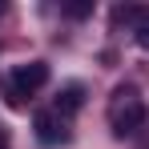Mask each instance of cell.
Returning a JSON list of instances; mask_svg holds the SVG:
<instances>
[{"label": "cell", "mask_w": 149, "mask_h": 149, "mask_svg": "<svg viewBox=\"0 0 149 149\" xmlns=\"http://www.w3.org/2000/svg\"><path fill=\"white\" fill-rule=\"evenodd\" d=\"M145 121H149V109L141 101V93L133 85L113 89V97H109V129L117 137H133L137 129H145Z\"/></svg>", "instance_id": "1"}, {"label": "cell", "mask_w": 149, "mask_h": 149, "mask_svg": "<svg viewBox=\"0 0 149 149\" xmlns=\"http://www.w3.org/2000/svg\"><path fill=\"white\" fill-rule=\"evenodd\" d=\"M32 129H36V141H40V145H69V141H73L69 117H61L56 109L36 113V117H32Z\"/></svg>", "instance_id": "2"}, {"label": "cell", "mask_w": 149, "mask_h": 149, "mask_svg": "<svg viewBox=\"0 0 149 149\" xmlns=\"http://www.w3.org/2000/svg\"><path fill=\"white\" fill-rule=\"evenodd\" d=\"M45 81H49V65H45V61H28V65H20V69L12 73V89H16L20 97H28V93L45 89Z\"/></svg>", "instance_id": "3"}, {"label": "cell", "mask_w": 149, "mask_h": 149, "mask_svg": "<svg viewBox=\"0 0 149 149\" xmlns=\"http://www.w3.org/2000/svg\"><path fill=\"white\" fill-rule=\"evenodd\" d=\"M81 105H85V89H81V85H65V89L56 93V113H61V117L77 113Z\"/></svg>", "instance_id": "4"}, {"label": "cell", "mask_w": 149, "mask_h": 149, "mask_svg": "<svg viewBox=\"0 0 149 149\" xmlns=\"http://www.w3.org/2000/svg\"><path fill=\"white\" fill-rule=\"evenodd\" d=\"M65 12L81 20V16H89V12H93V4H89V0H85V4H65Z\"/></svg>", "instance_id": "5"}, {"label": "cell", "mask_w": 149, "mask_h": 149, "mask_svg": "<svg viewBox=\"0 0 149 149\" xmlns=\"http://www.w3.org/2000/svg\"><path fill=\"white\" fill-rule=\"evenodd\" d=\"M137 45H141V49H149V24H145V28H137Z\"/></svg>", "instance_id": "6"}, {"label": "cell", "mask_w": 149, "mask_h": 149, "mask_svg": "<svg viewBox=\"0 0 149 149\" xmlns=\"http://www.w3.org/2000/svg\"><path fill=\"white\" fill-rule=\"evenodd\" d=\"M0 149H8V145H4V137H0Z\"/></svg>", "instance_id": "7"}, {"label": "cell", "mask_w": 149, "mask_h": 149, "mask_svg": "<svg viewBox=\"0 0 149 149\" xmlns=\"http://www.w3.org/2000/svg\"><path fill=\"white\" fill-rule=\"evenodd\" d=\"M0 12H4V4H0Z\"/></svg>", "instance_id": "8"}]
</instances>
